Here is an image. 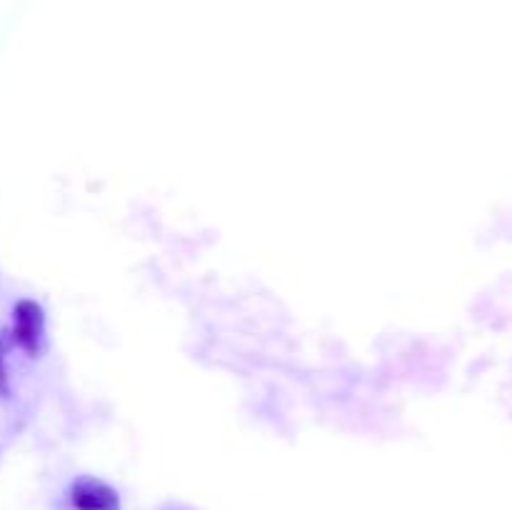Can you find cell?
<instances>
[{
    "mask_svg": "<svg viewBox=\"0 0 512 510\" xmlns=\"http://www.w3.org/2000/svg\"><path fill=\"white\" fill-rule=\"evenodd\" d=\"M43 308L35 300H20L13 313V335L23 350L30 355L38 353L40 338H43Z\"/></svg>",
    "mask_w": 512,
    "mask_h": 510,
    "instance_id": "1",
    "label": "cell"
},
{
    "mask_svg": "<svg viewBox=\"0 0 512 510\" xmlns=\"http://www.w3.org/2000/svg\"><path fill=\"white\" fill-rule=\"evenodd\" d=\"M5 385V368H3V363H0V388H3Z\"/></svg>",
    "mask_w": 512,
    "mask_h": 510,
    "instance_id": "2",
    "label": "cell"
}]
</instances>
